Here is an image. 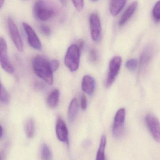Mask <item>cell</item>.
Masks as SVG:
<instances>
[{"label": "cell", "instance_id": "ffe728a7", "mask_svg": "<svg viewBox=\"0 0 160 160\" xmlns=\"http://www.w3.org/2000/svg\"><path fill=\"white\" fill-rule=\"evenodd\" d=\"M41 160H52V156L51 150L48 145L44 143L42 145L41 149Z\"/></svg>", "mask_w": 160, "mask_h": 160}, {"label": "cell", "instance_id": "9c48e42d", "mask_svg": "<svg viewBox=\"0 0 160 160\" xmlns=\"http://www.w3.org/2000/svg\"><path fill=\"white\" fill-rule=\"evenodd\" d=\"M8 24L10 37L15 47L18 51L22 52L23 49V43L17 25L11 18H8Z\"/></svg>", "mask_w": 160, "mask_h": 160}, {"label": "cell", "instance_id": "7402d4cb", "mask_svg": "<svg viewBox=\"0 0 160 160\" xmlns=\"http://www.w3.org/2000/svg\"><path fill=\"white\" fill-rule=\"evenodd\" d=\"M9 100V94L6 90L2 86L0 91V101L3 103H8Z\"/></svg>", "mask_w": 160, "mask_h": 160}, {"label": "cell", "instance_id": "30bf717a", "mask_svg": "<svg viewBox=\"0 0 160 160\" xmlns=\"http://www.w3.org/2000/svg\"><path fill=\"white\" fill-rule=\"evenodd\" d=\"M22 26L27 35L29 45L35 49L41 50L42 48L41 42L32 28L26 22H23Z\"/></svg>", "mask_w": 160, "mask_h": 160}, {"label": "cell", "instance_id": "d4e9b609", "mask_svg": "<svg viewBox=\"0 0 160 160\" xmlns=\"http://www.w3.org/2000/svg\"><path fill=\"white\" fill-rule=\"evenodd\" d=\"M76 9L78 11H81L84 7V0H72Z\"/></svg>", "mask_w": 160, "mask_h": 160}, {"label": "cell", "instance_id": "52a82bcc", "mask_svg": "<svg viewBox=\"0 0 160 160\" xmlns=\"http://www.w3.org/2000/svg\"><path fill=\"white\" fill-rule=\"evenodd\" d=\"M146 124L154 140L160 142V123L158 118L151 114L146 115L145 118Z\"/></svg>", "mask_w": 160, "mask_h": 160}, {"label": "cell", "instance_id": "603a6c76", "mask_svg": "<svg viewBox=\"0 0 160 160\" xmlns=\"http://www.w3.org/2000/svg\"><path fill=\"white\" fill-rule=\"evenodd\" d=\"M126 68L130 71H133L138 66V62L135 59H130L126 62Z\"/></svg>", "mask_w": 160, "mask_h": 160}, {"label": "cell", "instance_id": "5bb4252c", "mask_svg": "<svg viewBox=\"0 0 160 160\" xmlns=\"http://www.w3.org/2000/svg\"><path fill=\"white\" fill-rule=\"evenodd\" d=\"M137 6H138L137 2H134L128 7L119 20V26H123L131 18L135 12L137 8Z\"/></svg>", "mask_w": 160, "mask_h": 160}, {"label": "cell", "instance_id": "6da1fadb", "mask_svg": "<svg viewBox=\"0 0 160 160\" xmlns=\"http://www.w3.org/2000/svg\"><path fill=\"white\" fill-rule=\"evenodd\" d=\"M33 69L35 73L48 84L53 83V72L50 66L49 61L43 56H36L32 61Z\"/></svg>", "mask_w": 160, "mask_h": 160}, {"label": "cell", "instance_id": "d6986e66", "mask_svg": "<svg viewBox=\"0 0 160 160\" xmlns=\"http://www.w3.org/2000/svg\"><path fill=\"white\" fill-rule=\"evenodd\" d=\"M25 131L28 138H32L35 133V121L33 118H29L26 121L25 125Z\"/></svg>", "mask_w": 160, "mask_h": 160}, {"label": "cell", "instance_id": "7a4b0ae2", "mask_svg": "<svg viewBox=\"0 0 160 160\" xmlns=\"http://www.w3.org/2000/svg\"><path fill=\"white\" fill-rule=\"evenodd\" d=\"M80 49L78 45L73 44L68 48L65 57L64 62L66 66L71 72H75L79 67Z\"/></svg>", "mask_w": 160, "mask_h": 160}, {"label": "cell", "instance_id": "8fae6325", "mask_svg": "<svg viewBox=\"0 0 160 160\" xmlns=\"http://www.w3.org/2000/svg\"><path fill=\"white\" fill-rule=\"evenodd\" d=\"M56 133L57 138L59 141L62 142L66 143L67 145L69 144L68 132L66 124L62 118L58 117L56 121Z\"/></svg>", "mask_w": 160, "mask_h": 160}, {"label": "cell", "instance_id": "ba28073f", "mask_svg": "<svg viewBox=\"0 0 160 160\" xmlns=\"http://www.w3.org/2000/svg\"><path fill=\"white\" fill-rule=\"evenodd\" d=\"M90 33L93 41L98 42L101 39L102 29L100 20L98 14L92 13L89 17Z\"/></svg>", "mask_w": 160, "mask_h": 160}, {"label": "cell", "instance_id": "1f68e13d", "mask_svg": "<svg viewBox=\"0 0 160 160\" xmlns=\"http://www.w3.org/2000/svg\"><path fill=\"white\" fill-rule=\"evenodd\" d=\"M2 86L1 85V83H0V91H1V88H2Z\"/></svg>", "mask_w": 160, "mask_h": 160}, {"label": "cell", "instance_id": "d6a6232c", "mask_svg": "<svg viewBox=\"0 0 160 160\" xmlns=\"http://www.w3.org/2000/svg\"><path fill=\"white\" fill-rule=\"evenodd\" d=\"M91 1H93V2H97L98 0H91Z\"/></svg>", "mask_w": 160, "mask_h": 160}, {"label": "cell", "instance_id": "ac0fdd59", "mask_svg": "<svg viewBox=\"0 0 160 160\" xmlns=\"http://www.w3.org/2000/svg\"><path fill=\"white\" fill-rule=\"evenodd\" d=\"M106 144V137L103 135L101 138L99 147L97 152L96 160H105V149Z\"/></svg>", "mask_w": 160, "mask_h": 160}, {"label": "cell", "instance_id": "7c38bea8", "mask_svg": "<svg viewBox=\"0 0 160 160\" xmlns=\"http://www.w3.org/2000/svg\"><path fill=\"white\" fill-rule=\"evenodd\" d=\"M154 48L153 46L149 45L145 48L142 52L140 61V73H142L148 66L153 57Z\"/></svg>", "mask_w": 160, "mask_h": 160}, {"label": "cell", "instance_id": "f1b7e54d", "mask_svg": "<svg viewBox=\"0 0 160 160\" xmlns=\"http://www.w3.org/2000/svg\"><path fill=\"white\" fill-rule=\"evenodd\" d=\"M78 47L79 48L80 50L83 47L84 45V41H83L82 39H80V40H79L78 42Z\"/></svg>", "mask_w": 160, "mask_h": 160}, {"label": "cell", "instance_id": "3957f363", "mask_svg": "<svg viewBox=\"0 0 160 160\" xmlns=\"http://www.w3.org/2000/svg\"><path fill=\"white\" fill-rule=\"evenodd\" d=\"M121 63L122 59L120 56H115L110 61L107 78L105 83L106 87H110L113 83L120 71Z\"/></svg>", "mask_w": 160, "mask_h": 160}, {"label": "cell", "instance_id": "4fadbf2b", "mask_svg": "<svg viewBox=\"0 0 160 160\" xmlns=\"http://www.w3.org/2000/svg\"><path fill=\"white\" fill-rule=\"evenodd\" d=\"M95 88V81L91 76L86 75L83 78L82 88L83 91L88 95H92Z\"/></svg>", "mask_w": 160, "mask_h": 160}, {"label": "cell", "instance_id": "9a60e30c", "mask_svg": "<svg viewBox=\"0 0 160 160\" xmlns=\"http://www.w3.org/2000/svg\"><path fill=\"white\" fill-rule=\"evenodd\" d=\"M127 0H111L110 11L114 17L117 16L126 5Z\"/></svg>", "mask_w": 160, "mask_h": 160}, {"label": "cell", "instance_id": "5b68a950", "mask_svg": "<svg viewBox=\"0 0 160 160\" xmlns=\"http://www.w3.org/2000/svg\"><path fill=\"white\" fill-rule=\"evenodd\" d=\"M126 118V110L125 108L119 109L116 113L112 126V133L116 138L122 136L124 131Z\"/></svg>", "mask_w": 160, "mask_h": 160}, {"label": "cell", "instance_id": "83f0119b", "mask_svg": "<svg viewBox=\"0 0 160 160\" xmlns=\"http://www.w3.org/2000/svg\"><path fill=\"white\" fill-rule=\"evenodd\" d=\"M81 107L83 110H86L87 107V100L85 95H82L81 97Z\"/></svg>", "mask_w": 160, "mask_h": 160}, {"label": "cell", "instance_id": "e0dca14e", "mask_svg": "<svg viewBox=\"0 0 160 160\" xmlns=\"http://www.w3.org/2000/svg\"><path fill=\"white\" fill-rule=\"evenodd\" d=\"M60 97V92L57 89L52 90L47 98V103L51 108H55L58 105Z\"/></svg>", "mask_w": 160, "mask_h": 160}, {"label": "cell", "instance_id": "4dcf8cb0", "mask_svg": "<svg viewBox=\"0 0 160 160\" xmlns=\"http://www.w3.org/2000/svg\"><path fill=\"white\" fill-rule=\"evenodd\" d=\"M4 2V0H0V8L2 7Z\"/></svg>", "mask_w": 160, "mask_h": 160}, {"label": "cell", "instance_id": "484cf974", "mask_svg": "<svg viewBox=\"0 0 160 160\" xmlns=\"http://www.w3.org/2000/svg\"><path fill=\"white\" fill-rule=\"evenodd\" d=\"M50 66L52 72H55L58 70L59 67V62L56 60L49 61Z\"/></svg>", "mask_w": 160, "mask_h": 160}, {"label": "cell", "instance_id": "cb8c5ba5", "mask_svg": "<svg viewBox=\"0 0 160 160\" xmlns=\"http://www.w3.org/2000/svg\"><path fill=\"white\" fill-rule=\"evenodd\" d=\"M98 58V56L97 50L94 48L91 49L89 53V61L95 63L97 62Z\"/></svg>", "mask_w": 160, "mask_h": 160}, {"label": "cell", "instance_id": "4316f807", "mask_svg": "<svg viewBox=\"0 0 160 160\" xmlns=\"http://www.w3.org/2000/svg\"><path fill=\"white\" fill-rule=\"evenodd\" d=\"M40 31L41 32L46 36H49L50 35L51 31L48 26L47 25H42L40 27Z\"/></svg>", "mask_w": 160, "mask_h": 160}, {"label": "cell", "instance_id": "277c9868", "mask_svg": "<svg viewBox=\"0 0 160 160\" xmlns=\"http://www.w3.org/2000/svg\"><path fill=\"white\" fill-rule=\"evenodd\" d=\"M33 13L37 18L43 21H46L53 17L54 12L52 9L46 4L44 1L39 0L35 4Z\"/></svg>", "mask_w": 160, "mask_h": 160}, {"label": "cell", "instance_id": "2e32d148", "mask_svg": "<svg viewBox=\"0 0 160 160\" xmlns=\"http://www.w3.org/2000/svg\"><path fill=\"white\" fill-rule=\"evenodd\" d=\"M79 109V104L78 99L74 98L71 100L68 108V120L70 123H72L76 119V117L78 113Z\"/></svg>", "mask_w": 160, "mask_h": 160}, {"label": "cell", "instance_id": "8992f818", "mask_svg": "<svg viewBox=\"0 0 160 160\" xmlns=\"http://www.w3.org/2000/svg\"><path fill=\"white\" fill-rule=\"evenodd\" d=\"M7 45L4 38H0V64L3 70L9 74L14 69L8 54Z\"/></svg>", "mask_w": 160, "mask_h": 160}, {"label": "cell", "instance_id": "f546056e", "mask_svg": "<svg viewBox=\"0 0 160 160\" xmlns=\"http://www.w3.org/2000/svg\"><path fill=\"white\" fill-rule=\"evenodd\" d=\"M2 128L0 125V139L2 138Z\"/></svg>", "mask_w": 160, "mask_h": 160}, {"label": "cell", "instance_id": "44dd1931", "mask_svg": "<svg viewBox=\"0 0 160 160\" xmlns=\"http://www.w3.org/2000/svg\"><path fill=\"white\" fill-rule=\"evenodd\" d=\"M153 17L157 22L160 21V1H158L154 6L153 9Z\"/></svg>", "mask_w": 160, "mask_h": 160}]
</instances>
